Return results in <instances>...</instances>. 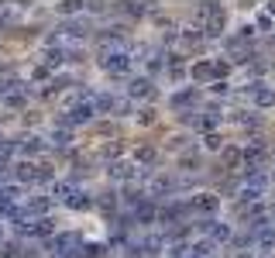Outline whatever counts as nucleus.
Masks as SVG:
<instances>
[{
    "label": "nucleus",
    "instance_id": "1",
    "mask_svg": "<svg viewBox=\"0 0 275 258\" xmlns=\"http://www.w3.org/2000/svg\"><path fill=\"white\" fill-rule=\"evenodd\" d=\"M100 66L107 69V72H114V76H124L127 69H131V52H127V48H110V52L100 56Z\"/></svg>",
    "mask_w": 275,
    "mask_h": 258
},
{
    "label": "nucleus",
    "instance_id": "2",
    "mask_svg": "<svg viewBox=\"0 0 275 258\" xmlns=\"http://www.w3.org/2000/svg\"><path fill=\"white\" fill-rule=\"evenodd\" d=\"M200 231H206V234H210V245L230 241V224H224V220H203V224H200Z\"/></svg>",
    "mask_w": 275,
    "mask_h": 258
},
{
    "label": "nucleus",
    "instance_id": "3",
    "mask_svg": "<svg viewBox=\"0 0 275 258\" xmlns=\"http://www.w3.org/2000/svg\"><path fill=\"white\" fill-rule=\"evenodd\" d=\"M217 207H220V200L213 196V193H200V196L193 200V210H200V213H213Z\"/></svg>",
    "mask_w": 275,
    "mask_h": 258
},
{
    "label": "nucleus",
    "instance_id": "4",
    "mask_svg": "<svg viewBox=\"0 0 275 258\" xmlns=\"http://www.w3.org/2000/svg\"><path fill=\"white\" fill-rule=\"evenodd\" d=\"M265 190H268V186H251V182H244V186H241V200L244 203H258L265 196Z\"/></svg>",
    "mask_w": 275,
    "mask_h": 258
},
{
    "label": "nucleus",
    "instance_id": "5",
    "mask_svg": "<svg viewBox=\"0 0 275 258\" xmlns=\"http://www.w3.org/2000/svg\"><path fill=\"white\" fill-rule=\"evenodd\" d=\"M127 93L131 97H151V79H131V86H127Z\"/></svg>",
    "mask_w": 275,
    "mask_h": 258
},
{
    "label": "nucleus",
    "instance_id": "6",
    "mask_svg": "<svg viewBox=\"0 0 275 258\" xmlns=\"http://www.w3.org/2000/svg\"><path fill=\"white\" fill-rule=\"evenodd\" d=\"M107 172H110L114 179H131V176H138V172H134V165H127V162H114V165L107 169Z\"/></svg>",
    "mask_w": 275,
    "mask_h": 258
},
{
    "label": "nucleus",
    "instance_id": "7",
    "mask_svg": "<svg viewBox=\"0 0 275 258\" xmlns=\"http://www.w3.org/2000/svg\"><path fill=\"white\" fill-rule=\"evenodd\" d=\"M254 103L258 107H275V90L272 86H262V90L254 93Z\"/></svg>",
    "mask_w": 275,
    "mask_h": 258
},
{
    "label": "nucleus",
    "instance_id": "8",
    "mask_svg": "<svg viewBox=\"0 0 275 258\" xmlns=\"http://www.w3.org/2000/svg\"><path fill=\"white\" fill-rule=\"evenodd\" d=\"M72 182H55V186H52V196H55V200H69V196H72Z\"/></svg>",
    "mask_w": 275,
    "mask_h": 258
},
{
    "label": "nucleus",
    "instance_id": "9",
    "mask_svg": "<svg viewBox=\"0 0 275 258\" xmlns=\"http://www.w3.org/2000/svg\"><path fill=\"white\" fill-rule=\"evenodd\" d=\"M213 76V62H196L193 66V79H210Z\"/></svg>",
    "mask_w": 275,
    "mask_h": 258
},
{
    "label": "nucleus",
    "instance_id": "10",
    "mask_svg": "<svg viewBox=\"0 0 275 258\" xmlns=\"http://www.w3.org/2000/svg\"><path fill=\"white\" fill-rule=\"evenodd\" d=\"M200 38H203V28H200V24H189V28L183 31V42H189V45H196Z\"/></svg>",
    "mask_w": 275,
    "mask_h": 258
},
{
    "label": "nucleus",
    "instance_id": "11",
    "mask_svg": "<svg viewBox=\"0 0 275 258\" xmlns=\"http://www.w3.org/2000/svg\"><path fill=\"white\" fill-rule=\"evenodd\" d=\"M66 203L72 207V210H83V207H90V196H86V193H72Z\"/></svg>",
    "mask_w": 275,
    "mask_h": 258
},
{
    "label": "nucleus",
    "instance_id": "12",
    "mask_svg": "<svg viewBox=\"0 0 275 258\" xmlns=\"http://www.w3.org/2000/svg\"><path fill=\"white\" fill-rule=\"evenodd\" d=\"M42 62L45 66H62V48H48L45 56H42Z\"/></svg>",
    "mask_w": 275,
    "mask_h": 258
},
{
    "label": "nucleus",
    "instance_id": "13",
    "mask_svg": "<svg viewBox=\"0 0 275 258\" xmlns=\"http://www.w3.org/2000/svg\"><path fill=\"white\" fill-rule=\"evenodd\" d=\"M21 152H24V155H34V152H42V141H38V138H24Z\"/></svg>",
    "mask_w": 275,
    "mask_h": 258
},
{
    "label": "nucleus",
    "instance_id": "14",
    "mask_svg": "<svg viewBox=\"0 0 275 258\" xmlns=\"http://www.w3.org/2000/svg\"><path fill=\"white\" fill-rule=\"evenodd\" d=\"M69 141H72V138H69V131H52V145H55V148H66Z\"/></svg>",
    "mask_w": 275,
    "mask_h": 258
},
{
    "label": "nucleus",
    "instance_id": "15",
    "mask_svg": "<svg viewBox=\"0 0 275 258\" xmlns=\"http://www.w3.org/2000/svg\"><path fill=\"white\" fill-rule=\"evenodd\" d=\"M186 103H193V90L175 93V97H172V107H186Z\"/></svg>",
    "mask_w": 275,
    "mask_h": 258
},
{
    "label": "nucleus",
    "instance_id": "16",
    "mask_svg": "<svg viewBox=\"0 0 275 258\" xmlns=\"http://www.w3.org/2000/svg\"><path fill=\"white\" fill-rule=\"evenodd\" d=\"M217 124H220V117H217V114H206L203 121H200V127H217Z\"/></svg>",
    "mask_w": 275,
    "mask_h": 258
},
{
    "label": "nucleus",
    "instance_id": "17",
    "mask_svg": "<svg viewBox=\"0 0 275 258\" xmlns=\"http://www.w3.org/2000/svg\"><path fill=\"white\" fill-rule=\"evenodd\" d=\"M138 158H141V162H151V158H155V152H151V148H141V152H138Z\"/></svg>",
    "mask_w": 275,
    "mask_h": 258
},
{
    "label": "nucleus",
    "instance_id": "18",
    "mask_svg": "<svg viewBox=\"0 0 275 258\" xmlns=\"http://www.w3.org/2000/svg\"><path fill=\"white\" fill-rule=\"evenodd\" d=\"M206 148H224V141H220L217 135H210V138H206Z\"/></svg>",
    "mask_w": 275,
    "mask_h": 258
},
{
    "label": "nucleus",
    "instance_id": "19",
    "mask_svg": "<svg viewBox=\"0 0 275 258\" xmlns=\"http://www.w3.org/2000/svg\"><path fill=\"white\" fill-rule=\"evenodd\" d=\"M210 90H213V93H227L230 86H227V83H220V79H217V83H213V86H210Z\"/></svg>",
    "mask_w": 275,
    "mask_h": 258
},
{
    "label": "nucleus",
    "instance_id": "20",
    "mask_svg": "<svg viewBox=\"0 0 275 258\" xmlns=\"http://www.w3.org/2000/svg\"><path fill=\"white\" fill-rule=\"evenodd\" d=\"M234 258H254V251H238Z\"/></svg>",
    "mask_w": 275,
    "mask_h": 258
},
{
    "label": "nucleus",
    "instance_id": "21",
    "mask_svg": "<svg viewBox=\"0 0 275 258\" xmlns=\"http://www.w3.org/2000/svg\"><path fill=\"white\" fill-rule=\"evenodd\" d=\"M268 17H275V4H268Z\"/></svg>",
    "mask_w": 275,
    "mask_h": 258
},
{
    "label": "nucleus",
    "instance_id": "22",
    "mask_svg": "<svg viewBox=\"0 0 275 258\" xmlns=\"http://www.w3.org/2000/svg\"><path fill=\"white\" fill-rule=\"evenodd\" d=\"M268 258H275V255H268Z\"/></svg>",
    "mask_w": 275,
    "mask_h": 258
}]
</instances>
